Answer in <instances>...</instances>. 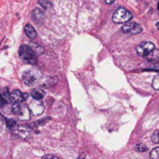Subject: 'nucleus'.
<instances>
[{
	"mask_svg": "<svg viewBox=\"0 0 159 159\" xmlns=\"http://www.w3.org/2000/svg\"><path fill=\"white\" fill-rule=\"evenodd\" d=\"M151 139H152V142H153V143H159V129H157V130L153 133Z\"/></svg>",
	"mask_w": 159,
	"mask_h": 159,
	"instance_id": "20",
	"label": "nucleus"
},
{
	"mask_svg": "<svg viewBox=\"0 0 159 159\" xmlns=\"http://www.w3.org/2000/svg\"><path fill=\"white\" fill-rule=\"evenodd\" d=\"M6 104H7V102L1 97V95H0V108H1V107H4Z\"/></svg>",
	"mask_w": 159,
	"mask_h": 159,
	"instance_id": "22",
	"label": "nucleus"
},
{
	"mask_svg": "<svg viewBox=\"0 0 159 159\" xmlns=\"http://www.w3.org/2000/svg\"><path fill=\"white\" fill-rule=\"evenodd\" d=\"M155 44L150 42V41H143L142 43H140L137 48H136V52L137 54L142 57V58H146L147 55L153 50L155 49Z\"/></svg>",
	"mask_w": 159,
	"mask_h": 159,
	"instance_id": "4",
	"label": "nucleus"
},
{
	"mask_svg": "<svg viewBox=\"0 0 159 159\" xmlns=\"http://www.w3.org/2000/svg\"><path fill=\"white\" fill-rule=\"evenodd\" d=\"M24 32L29 38H34L36 36V32L31 24H27L24 28Z\"/></svg>",
	"mask_w": 159,
	"mask_h": 159,
	"instance_id": "11",
	"label": "nucleus"
},
{
	"mask_svg": "<svg viewBox=\"0 0 159 159\" xmlns=\"http://www.w3.org/2000/svg\"><path fill=\"white\" fill-rule=\"evenodd\" d=\"M6 122H7V126L9 129H12L16 126V121L13 119H7Z\"/></svg>",
	"mask_w": 159,
	"mask_h": 159,
	"instance_id": "21",
	"label": "nucleus"
},
{
	"mask_svg": "<svg viewBox=\"0 0 159 159\" xmlns=\"http://www.w3.org/2000/svg\"><path fill=\"white\" fill-rule=\"evenodd\" d=\"M44 17H45L44 12L41 9H39V8L34 9V11L32 13V18L35 23H39V24L42 23L44 21Z\"/></svg>",
	"mask_w": 159,
	"mask_h": 159,
	"instance_id": "9",
	"label": "nucleus"
},
{
	"mask_svg": "<svg viewBox=\"0 0 159 159\" xmlns=\"http://www.w3.org/2000/svg\"><path fill=\"white\" fill-rule=\"evenodd\" d=\"M21 77L24 84H26L27 86H33L41 78V73L36 70H28L22 74Z\"/></svg>",
	"mask_w": 159,
	"mask_h": 159,
	"instance_id": "3",
	"label": "nucleus"
},
{
	"mask_svg": "<svg viewBox=\"0 0 159 159\" xmlns=\"http://www.w3.org/2000/svg\"><path fill=\"white\" fill-rule=\"evenodd\" d=\"M135 150L139 153H144L148 150V147L144 143H139L135 146Z\"/></svg>",
	"mask_w": 159,
	"mask_h": 159,
	"instance_id": "17",
	"label": "nucleus"
},
{
	"mask_svg": "<svg viewBox=\"0 0 159 159\" xmlns=\"http://www.w3.org/2000/svg\"><path fill=\"white\" fill-rule=\"evenodd\" d=\"M122 32L127 34L135 35L143 32V27L137 22L128 21V22H125V24L122 26Z\"/></svg>",
	"mask_w": 159,
	"mask_h": 159,
	"instance_id": "5",
	"label": "nucleus"
},
{
	"mask_svg": "<svg viewBox=\"0 0 159 159\" xmlns=\"http://www.w3.org/2000/svg\"><path fill=\"white\" fill-rule=\"evenodd\" d=\"M0 95L1 97L8 103L10 102V93L8 92V89L7 88H3L0 89Z\"/></svg>",
	"mask_w": 159,
	"mask_h": 159,
	"instance_id": "13",
	"label": "nucleus"
},
{
	"mask_svg": "<svg viewBox=\"0 0 159 159\" xmlns=\"http://www.w3.org/2000/svg\"><path fill=\"white\" fill-rule=\"evenodd\" d=\"M2 126H3V120H2V117L0 116V129L2 128Z\"/></svg>",
	"mask_w": 159,
	"mask_h": 159,
	"instance_id": "25",
	"label": "nucleus"
},
{
	"mask_svg": "<svg viewBox=\"0 0 159 159\" xmlns=\"http://www.w3.org/2000/svg\"><path fill=\"white\" fill-rule=\"evenodd\" d=\"M26 95H24L20 90L15 89L10 93V102L15 103V102H21Z\"/></svg>",
	"mask_w": 159,
	"mask_h": 159,
	"instance_id": "8",
	"label": "nucleus"
},
{
	"mask_svg": "<svg viewBox=\"0 0 159 159\" xmlns=\"http://www.w3.org/2000/svg\"><path fill=\"white\" fill-rule=\"evenodd\" d=\"M19 55H20V58L26 63L34 64L37 61L36 54L30 48V46L28 47L26 45H21L19 48Z\"/></svg>",
	"mask_w": 159,
	"mask_h": 159,
	"instance_id": "1",
	"label": "nucleus"
},
{
	"mask_svg": "<svg viewBox=\"0 0 159 159\" xmlns=\"http://www.w3.org/2000/svg\"><path fill=\"white\" fill-rule=\"evenodd\" d=\"M45 91L41 89H34L32 91H31V96L33 99H35V100H42L44 97H45Z\"/></svg>",
	"mask_w": 159,
	"mask_h": 159,
	"instance_id": "10",
	"label": "nucleus"
},
{
	"mask_svg": "<svg viewBox=\"0 0 159 159\" xmlns=\"http://www.w3.org/2000/svg\"><path fill=\"white\" fill-rule=\"evenodd\" d=\"M43 158H55V159H58L57 157H55V156H52V155H46V156H44L43 157Z\"/></svg>",
	"mask_w": 159,
	"mask_h": 159,
	"instance_id": "23",
	"label": "nucleus"
},
{
	"mask_svg": "<svg viewBox=\"0 0 159 159\" xmlns=\"http://www.w3.org/2000/svg\"><path fill=\"white\" fill-rule=\"evenodd\" d=\"M115 1H116V0H105L106 4H108V5H111V4H113Z\"/></svg>",
	"mask_w": 159,
	"mask_h": 159,
	"instance_id": "24",
	"label": "nucleus"
},
{
	"mask_svg": "<svg viewBox=\"0 0 159 159\" xmlns=\"http://www.w3.org/2000/svg\"><path fill=\"white\" fill-rule=\"evenodd\" d=\"M38 4L44 8V9H49L52 7L51 0H38Z\"/></svg>",
	"mask_w": 159,
	"mask_h": 159,
	"instance_id": "15",
	"label": "nucleus"
},
{
	"mask_svg": "<svg viewBox=\"0 0 159 159\" xmlns=\"http://www.w3.org/2000/svg\"><path fill=\"white\" fill-rule=\"evenodd\" d=\"M30 48L35 52L36 55H39V54H41V53L44 52V48L40 47V46L37 45V44H34V43H33V42L30 43Z\"/></svg>",
	"mask_w": 159,
	"mask_h": 159,
	"instance_id": "14",
	"label": "nucleus"
},
{
	"mask_svg": "<svg viewBox=\"0 0 159 159\" xmlns=\"http://www.w3.org/2000/svg\"><path fill=\"white\" fill-rule=\"evenodd\" d=\"M133 18L132 13L124 7H119L113 14L112 20L115 23H125L129 21Z\"/></svg>",
	"mask_w": 159,
	"mask_h": 159,
	"instance_id": "2",
	"label": "nucleus"
},
{
	"mask_svg": "<svg viewBox=\"0 0 159 159\" xmlns=\"http://www.w3.org/2000/svg\"><path fill=\"white\" fill-rule=\"evenodd\" d=\"M57 78L56 77H48V80L45 82V83H43V87H50V86H54L56 83H57Z\"/></svg>",
	"mask_w": 159,
	"mask_h": 159,
	"instance_id": "16",
	"label": "nucleus"
},
{
	"mask_svg": "<svg viewBox=\"0 0 159 159\" xmlns=\"http://www.w3.org/2000/svg\"><path fill=\"white\" fill-rule=\"evenodd\" d=\"M157 30L159 31V21L158 22H157Z\"/></svg>",
	"mask_w": 159,
	"mask_h": 159,
	"instance_id": "26",
	"label": "nucleus"
},
{
	"mask_svg": "<svg viewBox=\"0 0 159 159\" xmlns=\"http://www.w3.org/2000/svg\"><path fill=\"white\" fill-rule=\"evenodd\" d=\"M150 157L152 159H159V147L154 148L150 152Z\"/></svg>",
	"mask_w": 159,
	"mask_h": 159,
	"instance_id": "18",
	"label": "nucleus"
},
{
	"mask_svg": "<svg viewBox=\"0 0 159 159\" xmlns=\"http://www.w3.org/2000/svg\"><path fill=\"white\" fill-rule=\"evenodd\" d=\"M29 110L34 116H38V115L42 114L44 111V104H43L42 101L34 99V101L29 104Z\"/></svg>",
	"mask_w": 159,
	"mask_h": 159,
	"instance_id": "7",
	"label": "nucleus"
},
{
	"mask_svg": "<svg viewBox=\"0 0 159 159\" xmlns=\"http://www.w3.org/2000/svg\"><path fill=\"white\" fill-rule=\"evenodd\" d=\"M146 59L149 61H159V49H153L146 57Z\"/></svg>",
	"mask_w": 159,
	"mask_h": 159,
	"instance_id": "12",
	"label": "nucleus"
},
{
	"mask_svg": "<svg viewBox=\"0 0 159 159\" xmlns=\"http://www.w3.org/2000/svg\"><path fill=\"white\" fill-rule=\"evenodd\" d=\"M152 86L156 90H159V75L154 77L153 82H152Z\"/></svg>",
	"mask_w": 159,
	"mask_h": 159,
	"instance_id": "19",
	"label": "nucleus"
},
{
	"mask_svg": "<svg viewBox=\"0 0 159 159\" xmlns=\"http://www.w3.org/2000/svg\"><path fill=\"white\" fill-rule=\"evenodd\" d=\"M12 131L15 135L19 136L21 139H27L28 137L31 136V129L27 126V125H19V126H15L12 129Z\"/></svg>",
	"mask_w": 159,
	"mask_h": 159,
	"instance_id": "6",
	"label": "nucleus"
},
{
	"mask_svg": "<svg viewBox=\"0 0 159 159\" xmlns=\"http://www.w3.org/2000/svg\"><path fill=\"white\" fill-rule=\"evenodd\" d=\"M157 9H158V10H159V3H158V4H157Z\"/></svg>",
	"mask_w": 159,
	"mask_h": 159,
	"instance_id": "27",
	"label": "nucleus"
}]
</instances>
